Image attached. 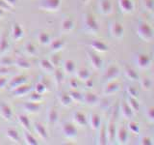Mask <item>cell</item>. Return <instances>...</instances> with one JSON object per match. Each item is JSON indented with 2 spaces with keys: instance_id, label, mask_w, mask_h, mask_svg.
Segmentation results:
<instances>
[{
  "instance_id": "obj_25",
  "label": "cell",
  "mask_w": 154,
  "mask_h": 145,
  "mask_svg": "<svg viewBox=\"0 0 154 145\" xmlns=\"http://www.w3.org/2000/svg\"><path fill=\"white\" fill-rule=\"evenodd\" d=\"M4 1L6 2L10 7L14 6V5H16V3H17V0H4Z\"/></svg>"
},
{
  "instance_id": "obj_7",
  "label": "cell",
  "mask_w": 154,
  "mask_h": 145,
  "mask_svg": "<svg viewBox=\"0 0 154 145\" xmlns=\"http://www.w3.org/2000/svg\"><path fill=\"white\" fill-rule=\"evenodd\" d=\"M6 134H7V137L12 140L13 142L14 143H20V138H19V135H18V133L17 130L14 129H8L7 132H6Z\"/></svg>"
},
{
  "instance_id": "obj_6",
  "label": "cell",
  "mask_w": 154,
  "mask_h": 145,
  "mask_svg": "<svg viewBox=\"0 0 154 145\" xmlns=\"http://www.w3.org/2000/svg\"><path fill=\"white\" fill-rule=\"evenodd\" d=\"M12 35L14 40H19L23 36V30L18 23H14L12 28Z\"/></svg>"
},
{
  "instance_id": "obj_2",
  "label": "cell",
  "mask_w": 154,
  "mask_h": 145,
  "mask_svg": "<svg viewBox=\"0 0 154 145\" xmlns=\"http://www.w3.org/2000/svg\"><path fill=\"white\" fill-rule=\"evenodd\" d=\"M0 115H1L5 120H7V121L11 120L13 117L12 108L5 103H0Z\"/></svg>"
},
{
  "instance_id": "obj_15",
  "label": "cell",
  "mask_w": 154,
  "mask_h": 145,
  "mask_svg": "<svg viewBox=\"0 0 154 145\" xmlns=\"http://www.w3.org/2000/svg\"><path fill=\"white\" fill-rule=\"evenodd\" d=\"M24 138H25V142L29 145H37L38 144L35 137L28 132H25V134H24Z\"/></svg>"
},
{
  "instance_id": "obj_20",
  "label": "cell",
  "mask_w": 154,
  "mask_h": 145,
  "mask_svg": "<svg viewBox=\"0 0 154 145\" xmlns=\"http://www.w3.org/2000/svg\"><path fill=\"white\" fill-rule=\"evenodd\" d=\"M0 9L3 10V11L9 12L10 10H11V7H10L9 5L4 1V0H0Z\"/></svg>"
},
{
  "instance_id": "obj_19",
  "label": "cell",
  "mask_w": 154,
  "mask_h": 145,
  "mask_svg": "<svg viewBox=\"0 0 154 145\" xmlns=\"http://www.w3.org/2000/svg\"><path fill=\"white\" fill-rule=\"evenodd\" d=\"M0 64H1L2 66H6V67H10L11 65L14 64L13 60L11 59L10 57H3L2 59H0Z\"/></svg>"
},
{
  "instance_id": "obj_13",
  "label": "cell",
  "mask_w": 154,
  "mask_h": 145,
  "mask_svg": "<svg viewBox=\"0 0 154 145\" xmlns=\"http://www.w3.org/2000/svg\"><path fill=\"white\" fill-rule=\"evenodd\" d=\"M38 42H40V44L42 46H46L50 42V38H49V36H48V34H46L45 32H42V33L38 34Z\"/></svg>"
},
{
  "instance_id": "obj_14",
  "label": "cell",
  "mask_w": 154,
  "mask_h": 145,
  "mask_svg": "<svg viewBox=\"0 0 154 145\" xmlns=\"http://www.w3.org/2000/svg\"><path fill=\"white\" fill-rule=\"evenodd\" d=\"M57 120V112H56V110L55 109H49V111H48V113H47V121L49 122L51 125L52 124H54V122Z\"/></svg>"
},
{
  "instance_id": "obj_11",
  "label": "cell",
  "mask_w": 154,
  "mask_h": 145,
  "mask_svg": "<svg viewBox=\"0 0 154 145\" xmlns=\"http://www.w3.org/2000/svg\"><path fill=\"white\" fill-rule=\"evenodd\" d=\"M40 67L42 68V71H45V72H51L54 70V67H53V64L48 61L46 59H42L41 62H40Z\"/></svg>"
},
{
  "instance_id": "obj_12",
  "label": "cell",
  "mask_w": 154,
  "mask_h": 145,
  "mask_svg": "<svg viewBox=\"0 0 154 145\" xmlns=\"http://www.w3.org/2000/svg\"><path fill=\"white\" fill-rule=\"evenodd\" d=\"M16 65L19 68V69H22V70H28L31 68L30 63L24 59V58H18V59H17Z\"/></svg>"
},
{
  "instance_id": "obj_3",
  "label": "cell",
  "mask_w": 154,
  "mask_h": 145,
  "mask_svg": "<svg viewBox=\"0 0 154 145\" xmlns=\"http://www.w3.org/2000/svg\"><path fill=\"white\" fill-rule=\"evenodd\" d=\"M26 81H27V77L24 76H18L17 77H14V79H12V81L10 82V84H9L10 89L13 91L14 89H16L17 87L25 84Z\"/></svg>"
},
{
  "instance_id": "obj_1",
  "label": "cell",
  "mask_w": 154,
  "mask_h": 145,
  "mask_svg": "<svg viewBox=\"0 0 154 145\" xmlns=\"http://www.w3.org/2000/svg\"><path fill=\"white\" fill-rule=\"evenodd\" d=\"M59 6L60 0H42L38 7L45 11H56Z\"/></svg>"
},
{
  "instance_id": "obj_4",
  "label": "cell",
  "mask_w": 154,
  "mask_h": 145,
  "mask_svg": "<svg viewBox=\"0 0 154 145\" xmlns=\"http://www.w3.org/2000/svg\"><path fill=\"white\" fill-rule=\"evenodd\" d=\"M30 90H31L30 86L23 84V85L17 87L16 89H14L13 90V94H14V96H16V97H22L24 95L28 94L29 92H30Z\"/></svg>"
},
{
  "instance_id": "obj_22",
  "label": "cell",
  "mask_w": 154,
  "mask_h": 145,
  "mask_svg": "<svg viewBox=\"0 0 154 145\" xmlns=\"http://www.w3.org/2000/svg\"><path fill=\"white\" fill-rule=\"evenodd\" d=\"M7 83H8V79L6 77H4V76L0 77V89L5 88V86L7 85Z\"/></svg>"
},
{
  "instance_id": "obj_21",
  "label": "cell",
  "mask_w": 154,
  "mask_h": 145,
  "mask_svg": "<svg viewBox=\"0 0 154 145\" xmlns=\"http://www.w3.org/2000/svg\"><path fill=\"white\" fill-rule=\"evenodd\" d=\"M61 47H62V43L60 41H54V42L51 44V50H60Z\"/></svg>"
},
{
  "instance_id": "obj_17",
  "label": "cell",
  "mask_w": 154,
  "mask_h": 145,
  "mask_svg": "<svg viewBox=\"0 0 154 145\" xmlns=\"http://www.w3.org/2000/svg\"><path fill=\"white\" fill-rule=\"evenodd\" d=\"M46 88H47L46 85H45V84H43V82L41 81V82H38V83L36 84V86H35V91L42 95L46 91Z\"/></svg>"
},
{
  "instance_id": "obj_10",
  "label": "cell",
  "mask_w": 154,
  "mask_h": 145,
  "mask_svg": "<svg viewBox=\"0 0 154 145\" xmlns=\"http://www.w3.org/2000/svg\"><path fill=\"white\" fill-rule=\"evenodd\" d=\"M18 121L24 129L27 130H30V121H29L27 116L23 115V114H19L18 115Z\"/></svg>"
},
{
  "instance_id": "obj_23",
  "label": "cell",
  "mask_w": 154,
  "mask_h": 145,
  "mask_svg": "<svg viewBox=\"0 0 154 145\" xmlns=\"http://www.w3.org/2000/svg\"><path fill=\"white\" fill-rule=\"evenodd\" d=\"M65 133H66V134H72L75 132H74V130L70 127V125H66L65 127Z\"/></svg>"
},
{
  "instance_id": "obj_26",
  "label": "cell",
  "mask_w": 154,
  "mask_h": 145,
  "mask_svg": "<svg viewBox=\"0 0 154 145\" xmlns=\"http://www.w3.org/2000/svg\"><path fill=\"white\" fill-rule=\"evenodd\" d=\"M3 13H4V11H3V10H1V9H0V18H1V17L3 16Z\"/></svg>"
},
{
  "instance_id": "obj_24",
  "label": "cell",
  "mask_w": 154,
  "mask_h": 145,
  "mask_svg": "<svg viewBox=\"0 0 154 145\" xmlns=\"http://www.w3.org/2000/svg\"><path fill=\"white\" fill-rule=\"evenodd\" d=\"M10 72V67H6V66H2L0 68V74L4 75V74H8Z\"/></svg>"
},
{
  "instance_id": "obj_18",
  "label": "cell",
  "mask_w": 154,
  "mask_h": 145,
  "mask_svg": "<svg viewBox=\"0 0 154 145\" xmlns=\"http://www.w3.org/2000/svg\"><path fill=\"white\" fill-rule=\"evenodd\" d=\"M25 51L28 53L29 55H35L36 54V47H34L32 44H27L25 46Z\"/></svg>"
},
{
  "instance_id": "obj_9",
  "label": "cell",
  "mask_w": 154,
  "mask_h": 145,
  "mask_svg": "<svg viewBox=\"0 0 154 145\" xmlns=\"http://www.w3.org/2000/svg\"><path fill=\"white\" fill-rule=\"evenodd\" d=\"M9 47V40L7 34H3L0 37V52H5Z\"/></svg>"
},
{
  "instance_id": "obj_16",
  "label": "cell",
  "mask_w": 154,
  "mask_h": 145,
  "mask_svg": "<svg viewBox=\"0 0 154 145\" xmlns=\"http://www.w3.org/2000/svg\"><path fill=\"white\" fill-rule=\"evenodd\" d=\"M42 100V95L38 93V92H34L30 96H29V101L35 102V103H41V101Z\"/></svg>"
},
{
  "instance_id": "obj_8",
  "label": "cell",
  "mask_w": 154,
  "mask_h": 145,
  "mask_svg": "<svg viewBox=\"0 0 154 145\" xmlns=\"http://www.w3.org/2000/svg\"><path fill=\"white\" fill-rule=\"evenodd\" d=\"M34 128H35V130L37 132V134L40 135V137L42 139H46L47 138V132L45 128L43 127V126L41 124V123H38L36 122L34 124Z\"/></svg>"
},
{
  "instance_id": "obj_5",
  "label": "cell",
  "mask_w": 154,
  "mask_h": 145,
  "mask_svg": "<svg viewBox=\"0 0 154 145\" xmlns=\"http://www.w3.org/2000/svg\"><path fill=\"white\" fill-rule=\"evenodd\" d=\"M23 108L26 111H28V112L35 113V112H38V109L41 108V105H40V103H35V102L29 101L27 103L24 104Z\"/></svg>"
}]
</instances>
